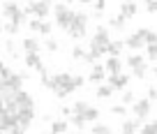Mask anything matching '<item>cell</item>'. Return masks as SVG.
Masks as SVG:
<instances>
[{
  "label": "cell",
  "mask_w": 157,
  "mask_h": 134,
  "mask_svg": "<svg viewBox=\"0 0 157 134\" xmlns=\"http://www.w3.org/2000/svg\"><path fill=\"white\" fill-rule=\"evenodd\" d=\"M28 25L33 33H42V25H44V21H39V19H28Z\"/></svg>",
  "instance_id": "cell-31"
},
{
  "label": "cell",
  "mask_w": 157,
  "mask_h": 134,
  "mask_svg": "<svg viewBox=\"0 0 157 134\" xmlns=\"http://www.w3.org/2000/svg\"><path fill=\"white\" fill-rule=\"evenodd\" d=\"M49 134H51V132H49Z\"/></svg>",
  "instance_id": "cell-47"
},
{
  "label": "cell",
  "mask_w": 157,
  "mask_h": 134,
  "mask_svg": "<svg viewBox=\"0 0 157 134\" xmlns=\"http://www.w3.org/2000/svg\"><path fill=\"white\" fill-rule=\"evenodd\" d=\"M104 70L109 72V76H111V74H120V72H123V63H120V58H106Z\"/></svg>",
  "instance_id": "cell-13"
},
{
  "label": "cell",
  "mask_w": 157,
  "mask_h": 134,
  "mask_svg": "<svg viewBox=\"0 0 157 134\" xmlns=\"http://www.w3.org/2000/svg\"><path fill=\"white\" fill-rule=\"evenodd\" d=\"M146 10L150 14H157V2H146Z\"/></svg>",
  "instance_id": "cell-42"
},
{
  "label": "cell",
  "mask_w": 157,
  "mask_h": 134,
  "mask_svg": "<svg viewBox=\"0 0 157 134\" xmlns=\"http://www.w3.org/2000/svg\"><path fill=\"white\" fill-rule=\"evenodd\" d=\"M146 74H148V65H143V67L134 70V76H136V79H146Z\"/></svg>",
  "instance_id": "cell-39"
},
{
  "label": "cell",
  "mask_w": 157,
  "mask_h": 134,
  "mask_svg": "<svg viewBox=\"0 0 157 134\" xmlns=\"http://www.w3.org/2000/svg\"><path fill=\"white\" fill-rule=\"evenodd\" d=\"M25 67H30V70H44V65H42V58H39V53H25Z\"/></svg>",
  "instance_id": "cell-15"
},
{
  "label": "cell",
  "mask_w": 157,
  "mask_h": 134,
  "mask_svg": "<svg viewBox=\"0 0 157 134\" xmlns=\"http://www.w3.org/2000/svg\"><path fill=\"white\" fill-rule=\"evenodd\" d=\"M150 109H152V102L148 97H141V99H136V102L132 104L134 118H139V120H146L148 116H150Z\"/></svg>",
  "instance_id": "cell-4"
},
{
  "label": "cell",
  "mask_w": 157,
  "mask_h": 134,
  "mask_svg": "<svg viewBox=\"0 0 157 134\" xmlns=\"http://www.w3.org/2000/svg\"><path fill=\"white\" fill-rule=\"evenodd\" d=\"M51 12H53L51 2H33V16L35 19L46 21V16H51Z\"/></svg>",
  "instance_id": "cell-6"
},
{
  "label": "cell",
  "mask_w": 157,
  "mask_h": 134,
  "mask_svg": "<svg viewBox=\"0 0 157 134\" xmlns=\"http://www.w3.org/2000/svg\"><path fill=\"white\" fill-rule=\"evenodd\" d=\"M136 35L146 42V46H155L157 44V33H152V30H148V28H139Z\"/></svg>",
  "instance_id": "cell-12"
},
{
  "label": "cell",
  "mask_w": 157,
  "mask_h": 134,
  "mask_svg": "<svg viewBox=\"0 0 157 134\" xmlns=\"http://www.w3.org/2000/svg\"><path fill=\"white\" fill-rule=\"evenodd\" d=\"M21 46H23L25 53H39V51H42V44L37 42V37H25V40L21 42Z\"/></svg>",
  "instance_id": "cell-11"
},
{
  "label": "cell",
  "mask_w": 157,
  "mask_h": 134,
  "mask_svg": "<svg viewBox=\"0 0 157 134\" xmlns=\"http://www.w3.org/2000/svg\"><path fill=\"white\" fill-rule=\"evenodd\" d=\"M0 46H2V42H0Z\"/></svg>",
  "instance_id": "cell-46"
},
{
  "label": "cell",
  "mask_w": 157,
  "mask_h": 134,
  "mask_svg": "<svg viewBox=\"0 0 157 134\" xmlns=\"http://www.w3.org/2000/svg\"><path fill=\"white\" fill-rule=\"evenodd\" d=\"M83 118L88 120V123H97V118H99V109H97V106H90V109L83 113Z\"/></svg>",
  "instance_id": "cell-24"
},
{
  "label": "cell",
  "mask_w": 157,
  "mask_h": 134,
  "mask_svg": "<svg viewBox=\"0 0 157 134\" xmlns=\"http://www.w3.org/2000/svg\"><path fill=\"white\" fill-rule=\"evenodd\" d=\"M86 53H88V51H86L83 46H74V49H72V58H74V60H83Z\"/></svg>",
  "instance_id": "cell-29"
},
{
  "label": "cell",
  "mask_w": 157,
  "mask_h": 134,
  "mask_svg": "<svg viewBox=\"0 0 157 134\" xmlns=\"http://www.w3.org/2000/svg\"><path fill=\"white\" fill-rule=\"evenodd\" d=\"M143 65H146V58H143L141 53H129L127 56V67L129 70H139V67H143Z\"/></svg>",
  "instance_id": "cell-16"
},
{
  "label": "cell",
  "mask_w": 157,
  "mask_h": 134,
  "mask_svg": "<svg viewBox=\"0 0 157 134\" xmlns=\"http://www.w3.org/2000/svg\"><path fill=\"white\" fill-rule=\"evenodd\" d=\"M86 83H88V79H86V76H81V74H74V79H72V86H74V88H83V86Z\"/></svg>",
  "instance_id": "cell-30"
},
{
  "label": "cell",
  "mask_w": 157,
  "mask_h": 134,
  "mask_svg": "<svg viewBox=\"0 0 157 134\" xmlns=\"http://www.w3.org/2000/svg\"><path fill=\"white\" fill-rule=\"evenodd\" d=\"M111 113L125 118V116H127V109H125V104H116V106H111Z\"/></svg>",
  "instance_id": "cell-32"
},
{
  "label": "cell",
  "mask_w": 157,
  "mask_h": 134,
  "mask_svg": "<svg viewBox=\"0 0 157 134\" xmlns=\"http://www.w3.org/2000/svg\"><path fill=\"white\" fill-rule=\"evenodd\" d=\"M74 134H81V132H74Z\"/></svg>",
  "instance_id": "cell-45"
},
{
  "label": "cell",
  "mask_w": 157,
  "mask_h": 134,
  "mask_svg": "<svg viewBox=\"0 0 157 134\" xmlns=\"http://www.w3.org/2000/svg\"><path fill=\"white\" fill-rule=\"evenodd\" d=\"M72 79H74V74H69V72H58V74H53V86H51V90L69 88V86H72Z\"/></svg>",
  "instance_id": "cell-7"
},
{
  "label": "cell",
  "mask_w": 157,
  "mask_h": 134,
  "mask_svg": "<svg viewBox=\"0 0 157 134\" xmlns=\"http://www.w3.org/2000/svg\"><path fill=\"white\" fill-rule=\"evenodd\" d=\"M86 28H88V14L86 12H76V16H74L72 25H69L67 35L72 37V40H81V37L86 35Z\"/></svg>",
  "instance_id": "cell-2"
},
{
  "label": "cell",
  "mask_w": 157,
  "mask_h": 134,
  "mask_svg": "<svg viewBox=\"0 0 157 134\" xmlns=\"http://www.w3.org/2000/svg\"><path fill=\"white\" fill-rule=\"evenodd\" d=\"M146 97L150 99V102H157V88L155 86H150V88H148V93H146Z\"/></svg>",
  "instance_id": "cell-40"
},
{
  "label": "cell",
  "mask_w": 157,
  "mask_h": 134,
  "mask_svg": "<svg viewBox=\"0 0 157 134\" xmlns=\"http://www.w3.org/2000/svg\"><path fill=\"white\" fill-rule=\"evenodd\" d=\"M90 42L97 44V46H102V49L106 51V46L111 44L113 40L109 37V28H106V25H97V28H95V35H93V40H90Z\"/></svg>",
  "instance_id": "cell-5"
},
{
  "label": "cell",
  "mask_w": 157,
  "mask_h": 134,
  "mask_svg": "<svg viewBox=\"0 0 157 134\" xmlns=\"http://www.w3.org/2000/svg\"><path fill=\"white\" fill-rule=\"evenodd\" d=\"M21 10H23V14H25V16H33V2H28V5H23V7H21Z\"/></svg>",
  "instance_id": "cell-41"
},
{
  "label": "cell",
  "mask_w": 157,
  "mask_h": 134,
  "mask_svg": "<svg viewBox=\"0 0 157 134\" xmlns=\"http://www.w3.org/2000/svg\"><path fill=\"white\" fill-rule=\"evenodd\" d=\"M104 79H106V70H104L102 65H93V70L88 74V81L90 83H102Z\"/></svg>",
  "instance_id": "cell-9"
},
{
  "label": "cell",
  "mask_w": 157,
  "mask_h": 134,
  "mask_svg": "<svg viewBox=\"0 0 157 134\" xmlns=\"http://www.w3.org/2000/svg\"><path fill=\"white\" fill-rule=\"evenodd\" d=\"M51 33H53V25H51L49 21H44V25H42V33H39V35H44V37H51Z\"/></svg>",
  "instance_id": "cell-38"
},
{
  "label": "cell",
  "mask_w": 157,
  "mask_h": 134,
  "mask_svg": "<svg viewBox=\"0 0 157 134\" xmlns=\"http://www.w3.org/2000/svg\"><path fill=\"white\" fill-rule=\"evenodd\" d=\"M113 90H116L113 86H109V83H102V86L97 88V93H95V97H97V99H109V97L113 95Z\"/></svg>",
  "instance_id": "cell-20"
},
{
  "label": "cell",
  "mask_w": 157,
  "mask_h": 134,
  "mask_svg": "<svg viewBox=\"0 0 157 134\" xmlns=\"http://www.w3.org/2000/svg\"><path fill=\"white\" fill-rule=\"evenodd\" d=\"M134 102H136V99H134V93L132 90H125L123 93V104H134Z\"/></svg>",
  "instance_id": "cell-36"
},
{
  "label": "cell",
  "mask_w": 157,
  "mask_h": 134,
  "mask_svg": "<svg viewBox=\"0 0 157 134\" xmlns=\"http://www.w3.org/2000/svg\"><path fill=\"white\" fill-rule=\"evenodd\" d=\"M90 134H111V127L106 123H95L90 127Z\"/></svg>",
  "instance_id": "cell-23"
},
{
  "label": "cell",
  "mask_w": 157,
  "mask_h": 134,
  "mask_svg": "<svg viewBox=\"0 0 157 134\" xmlns=\"http://www.w3.org/2000/svg\"><path fill=\"white\" fill-rule=\"evenodd\" d=\"M44 49L49 51V53H56V51L60 49V44L53 40V37H46V40H44Z\"/></svg>",
  "instance_id": "cell-25"
},
{
  "label": "cell",
  "mask_w": 157,
  "mask_h": 134,
  "mask_svg": "<svg viewBox=\"0 0 157 134\" xmlns=\"http://www.w3.org/2000/svg\"><path fill=\"white\" fill-rule=\"evenodd\" d=\"M136 12H139V5H136V2H123V5H120V14L127 16V19L136 16Z\"/></svg>",
  "instance_id": "cell-19"
},
{
  "label": "cell",
  "mask_w": 157,
  "mask_h": 134,
  "mask_svg": "<svg viewBox=\"0 0 157 134\" xmlns=\"http://www.w3.org/2000/svg\"><path fill=\"white\" fill-rule=\"evenodd\" d=\"M0 134H23V132L19 129L16 123H5L2 127H0Z\"/></svg>",
  "instance_id": "cell-22"
},
{
  "label": "cell",
  "mask_w": 157,
  "mask_h": 134,
  "mask_svg": "<svg viewBox=\"0 0 157 134\" xmlns=\"http://www.w3.org/2000/svg\"><path fill=\"white\" fill-rule=\"evenodd\" d=\"M5 49H7V53H10L12 58H16V44H14V40H7L5 42Z\"/></svg>",
  "instance_id": "cell-34"
},
{
  "label": "cell",
  "mask_w": 157,
  "mask_h": 134,
  "mask_svg": "<svg viewBox=\"0 0 157 134\" xmlns=\"http://www.w3.org/2000/svg\"><path fill=\"white\" fill-rule=\"evenodd\" d=\"M152 72H155V79H157V67H155V70H152Z\"/></svg>",
  "instance_id": "cell-44"
},
{
  "label": "cell",
  "mask_w": 157,
  "mask_h": 134,
  "mask_svg": "<svg viewBox=\"0 0 157 134\" xmlns=\"http://www.w3.org/2000/svg\"><path fill=\"white\" fill-rule=\"evenodd\" d=\"M125 25H127V16H123V14L109 19V28H113V30H125Z\"/></svg>",
  "instance_id": "cell-18"
},
{
  "label": "cell",
  "mask_w": 157,
  "mask_h": 134,
  "mask_svg": "<svg viewBox=\"0 0 157 134\" xmlns=\"http://www.w3.org/2000/svg\"><path fill=\"white\" fill-rule=\"evenodd\" d=\"M2 19H7L10 23H14V25H21L28 16L23 14V10H21L16 2H5V5H2Z\"/></svg>",
  "instance_id": "cell-3"
},
{
  "label": "cell",
  "mask_w": 157,
  "mask_h": 134,
  "mask_svg": "<svg viewBox=\"0 0 157 134\" xmlns=\"http://www.w3.org/2000/svg\"><path fill=\"white\" fill-rule=\"evenodd\" d=\"M93 10H95V16H104L102 12L106 10V2H102V0H97V2H93Z\"/></svg>",
  "instance_id": "cell-33"
},
{
  "label": "cell",
  "mask_w": 157,
  "mask_h": 134,
  "mask_svg": "<svg viewBox=\"0 0 157 134\" xmlns=\"http://www.w3.org/2000/svg\"><path fill=\"white\" fill-rule=\"evenodd\" d=\"M125 46H127V49H132V51H141V49H146V42H143L136 33H134V35H129L127 40H125Z\"/></svg>",
  "instance_id": "cell-14"
},
{
  "label": "cell",
  "mask_w": 157,
  "mask_h": 134,
  "mask_svg": "<svg viewBox=\"0 0 157 134\" xmlns=\"http://www.w3.org/2000/svg\"><path fill=\"white\" fill-rule=\"evenodd\" d=\"M49 127H51V129H49L51 134H65V132H67V127H69V123H67L65 118H60V120H53Z\"/></svg>",
  "instance_id": "cell-17"
},
{
  "label": "cell",
  "mask_w": 157,
  "mask_h": 134,
  "mask_svg": "<svg viewBox=\"0 0 157 134\" xmlns=\"http://www.w3.org/2000/svg\"><path fill=\"white\" fill-rule=\"evenodd\" d=\"M69 120H72V125H74V127H78V129H83L86 125H88V120H86L83 116H78V113H74Z\"/></svg>",
  "instance_id": "cell-28"
},
{
  "label": "cell",
  "mask_w": 157,
  "mask_h": 134,
  "mask_svg": "<svg viewBox=\"0 0 157 134\" xmlns=\"http://www.w3.org/2000/svg\"><path fill=\"white\" fill-rule=\"evenodd\" d=\"M2 33H7V35H16V33H19V25H14V23H10V21H7L5 28H2Z\"/></svg>",
  "instance_id": "cell-35"
},
{
  "label": "cell",
  "mask_w": 157,
  "mask_h": 134,
  "mask_svg": "<svg viewBox=\"0 0 157 134\" xmlns=\"http://www.w3.org/2000/svg\"><path fill=\"white\" fill-rule=\"evenodd\" d=\"M74 90H76L74 86H69V88H58V90H53V95H56L58 99H65V97H69V95H72Z\"/></svg>",
  "instance_id": "cell-26"
},
{
  "label": "cell",
  "mask_w": 157,
  "mask_h": 134,
  "mask_svg": "<svg viewBox=\"0 0 157 134\" xmlns=\"http://www.w3.org/2000/svg\"><path fill=\"white\" fill-rule=\"evenodd\" d=\"M123 49H125V40H113L111 44L106 46V56L109 58H120Z\"/></svg>",
  "instance_id": "cell-10"
},
{
  "label": "cell",
  "mask_w": 157,
  "mask_h": 134,
  "mask_svg": "<svg viewBox=\"0 0 157 134\" xmlns=\"http://www.w3.org/2000/svg\"><path fill=\"white\" fill-rule=\"evenodd\" d=\"M120 134H136V132H132V129H127V127H123V132Z\"/></svg>",
  "instance_id": "cell-43"
},
{
  "label": "cell",
  "mask_w": 157,
  "mask_h": 134,
  "mask_svg": "<svg viewBox=\"0 0 157 134\" xmlns=\"http://www.w3.org/2000/svg\"><path fill=\"white\" fill-rule=\"evenodd\" d=\"M139 134H157V120H152V123H146L141 129H139Z\"/></svg>",
  "instance_id": "cell-27"
},
{
  "label": "cell",
  "mask_w": 157,
  "mask_h": 134,
  "mask_svg": "<svg viewBox=\"0 0 157 134\" xmlns=\"http://www.w3.org/2000/svg\"><path fill=\"white\" fill-rule=\"evenodd\" d=\"M53 14H56V23H58V28H63L65 33H67L69 25H72V21H74V16H76V12H74L67 2H58V5L53 7Z\"/></svg>",
  "instance_id": "cell-1"
},
{
  "label": "cell",
  "mask_w": 157,
  "mask_h": 134,
  "mask_svg": "<svg viewBox=\"0 0 157 134\" xmlns=\"http://www.w3.org/2000/svg\"><path fill=\"white\" fill-rule=\"evenodd\" d=\"M72 109H74V113L83 116L86 111L90 109V104H88V102H86V99H78V102H74V104H72Z\"/></svg>",
  "instance_id": "cell-21"
},
{
  "label": "cell",
  "mask_w": 157,
  "mask_h": 134,
  "mask_svg": "<svg viewBox=\"0 0 157 134\" xmlns=\"http://www.w3.org/2000/svg\"><path fill=\"white\" fill-rule=\"evenodd\" d=\"M146 56H148V60H157V44L155 46H146Z\"/></svg>",
  "instance_id": "cell-37"
},
{
  "label": "cell",
  "mask_w": 157,
  "mask_h": 134,
  "mask_svg": "<svg viewBox=\"0 0 157 134\" xmlns=\"http://www.w3.org/2000/svg\"><path fill=\"white\" fill-rule=\"evenodd\" d=\"M129 83V74L127 72H120V74H111L109 76V86H113L116 90H125Z\"/></svg>",
  "instance_id": "cell-8"
}]
</instances>
